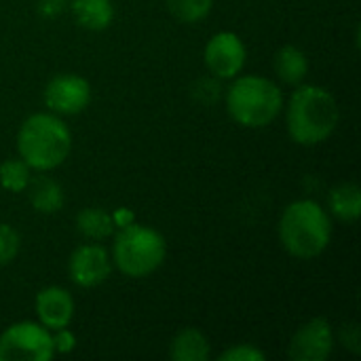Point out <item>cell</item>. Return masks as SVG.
I'll list each match as a JSON object with an SVG mask.
<instances>
[{"label": "cell", "instance_id": "277c9868", "mask_svg": "<svg viewBox=\"0 0 361 361\" xmlns=\"http://www.w3.org/2000/svg\"><path fill=\"white\" fill-rule=\"evenodd\" d=\"M226 108L239 125L260 129L277 118L283 108V95L281 89L269 78L241 76L226 93Z\"/></svg>", "mask_w": 361, "mask_h": 361}, {"label": "cell", "instance_id": "6da1fadb", "mask_svg": "<svg viewBox=\"0 0 361 361\" xmlns=\"http://www.w3.org/2000/svg\"><path fill=\"white\" fill-rule=\"evenodd\" d=\"M338 125L334 95L317 85L298 87L288 104V133L300 146L326 142Z\"/></svg>", "mask_w": 361, "mask_h": 361}, {"label": "cell", "instance_id": "7402d4cb", "mask_svg": "<svg viewBox=\"0 0 361 361\" xmlns=\"http://www.w3.org/2000/svg\"><path fill=\"white\" fill-rule=\"evenodd\" d=\"M341 341H343V345L351 351V353H361V338H360V328H357V324H347V326H343L341 328Z\"/></svg>", "mask_w": 361, "mask_h": 361}, {"label": "cell", "instance_id": "5bb4252c", "mask_svg": "<svg viewBox=\"0 0 361 361\" xmlns=\"http://www.w3.org/2000/svg\"><path fill=\"white\" fill-rule=\"evenodd\" d=\"M275 72L288 85H300L309 74V59L305 51L294 44H286L275 53Z\"/></svg>", "mask_w": 361, "mask_h": 361}, {"label": "cell", "instance_id": "2e32d148", "mask_svg": "<svg viewBox=\"0 0 361 361\" xmlns=\"http://www.w3.org/2000/svg\"><path fill=\"white\" fill-rule=\"evenodd\" d=\"M30 203L40 214H55L63 207V188L55 180L40 176L30 186Z\"/></svg>", "mask_w": 361, "mask_h": 361}, {"label": "cell", "instance_id": "5b68a950", "mask_svg": "<svg viewBox=\"0 0 361 361\" xmlns=\"http://www.w3.org/2000/svg\"><path fill=\"white\" fill-rule=\"evenodd\" d=\"M112 254L121 273L140 279L163 264L167 245L159 231L142 224H127L118 231Z\"/></svg>", "mask_w": 361, "mask_h": 361}, {"label": "cell", "instance_id": "603a6c76", "mask_svg": "<svg viewBox=\"0 0 361 361\" xmlns=\"http://www.w3.org/2000/svg\"><path fill=\"white\" fill-rule=\"evenodd\" d=\"M57 334L55 336H51L53 338V349L57 351V353H70V351H74V347H76V336L68 330V328H59V330H55Z\"/></svg>", "mask_w": 361, "mask_h": 361}, {"label": "cell", "instance_id": "ffe728a7", "mask_svg": "<svg viewBox=\"0 0 361 361\" xmlns=\"http://www.w3.org/2000/svg\"><path fill=\"white\" fill-rule=\"evenodd\" d=\"M19 252V235L13 226L0 222V267L8 264Z\"/></svg>", "mask_w": 361, "mask_h": 361}, {"label": "cell", "instance_id": "44dd1931", "mask_svg": "<svg viewBox=\"0 0 361 361\" xmlns=\"http://www.w3.org/2000/svg\"><path fill=\"white\" fill-rule=\"evenodd\" d=\"M267 353H262L254 345H235L233 349L224 351L220 355V361H264Z\"/></svg>", "mask_w": 361, "mask_h": 361}, {"label": "cell", "instance_id": "4fadbf2b", "mask_svg": "<svg viewBox=\"0 0 361 361\" xmlns=\"http://www.w3.org/2000/svg\"><path fill=\"white\" fill-rule=\"evenodd\" d=\"M72 13L78 25L85 30H106L114 19V4L112 0H72Z\"/></svg>", "mask_w": 361, "mask_h": 361}, {"label": "cell", "instance_id": "8992f818", "mask_svg": "<svg viewBox=\"0 0 361 361\" xmlns=\"http://www.w3.org/2000/svg\"><path fill=\"white\" fill-rule=\"evenodd\" d=\"M53 355V338L40 324L19 322L0 334V361H49Z\"/></svg>", "mask_w": 361, "mask_h": 361}, {"label": "cell", "instance_id": "8fae6325", "mask_svg": "<svg viewBox=\"0 0 361 361\" xmlns=\"http://www.w3.org/2000/svg\"><path fill=\"white\" fill-rule=\"evenodd\" d=\"M36 315L47 330L68 328L74 319V298L68 290L51 286L36 296Z\"/></svg>", "mask_w": 361, "mask_h": 361}, {"label": "cell", "instance_id": "ba28073f", "mask_svg": "<svg viewBox=\"0 0 361 361\" xmlns=\"http://www.w3.org/2000/svg\"><path fill=\"white\" fill-rule=\"evenodd\" d=\"M245 44L235 32H218L205 47V66L218 78H235L245 66Z\"/></svg>", "mask_w": 361, "mask_h": 361}, {"label": "cell", "instance_id": "9c48e42d", "mask_svg": "<svg viewBox=\"0 0 361 361\" xmlns=\"http://www.w3.org/2000/svg\"><path fill=\"white\" fill-rule=\"evenodd\" d=\"M334 349V332L330 322L317 317L298 328L290 343V357L294 361H324Z\"/></svg>", "mask_w": 361, "mask_h": 361}, {"label": "cell", "instance_id": "e0dca14e", "mask_svg": "<svg viewBox=\"0 0 361 361\" xmlns=\"http://www.w3.org/2000/svg\"><path fill=\"white\" fill-rule=\"evenodd\" d=\"M76 228L85 239L102 241L114 231V218L102 207H85L76 216Z\"/></svg>", "mask_w": 361, "mask_h": 361}, {"label": "cell", "instance_id": "30bf717a", "mask_svg": "<svg viewBox=\"0 0 361 361\" xmlns=\"http://www.w3.org/2000/svg\"><path fill=\"white\" fill-rule=\"evenodd\" d=\"M110 269L112 267H110L108 252L95 243L76 247L68 262L70 279L80 288H95L104 283L110 275Z\"/></svg>", "mask_w": 361, "mask_h": 361}, {"label": "cell", "instance_id": "9a60e30c", "mask_svg": "<svg viewBox=\"0 0 361 361\" xmlns=\"http://www.w3.org/2000/svg\"><path fill=\"white\" fill-rule=\"evenodd\" d=\"M330 209L343 222H355L361 214V190L357 184L345 182L330 190Z\"/></svg>", "mask_w": 361, "mask_h": 361}, {"label": "cell", "instance_id": "ac0fdd59", "mask_svg": "<svg viewBox=\"0 0 361 361\" xmlns=\"http://www.w3.org/2000/svg\"><path fill=\"white\" fill-rule=\"evenodd\" d=\"M30 165L23 159H6L0 165V186L11 192H21L30 186Z\"/></svg>", "mask_w": 361, "mask_h": 361}, {"label": "cell", "instance_id": "7a4b0ae2", "mask_svg": "<svg viewBox=\"0 0 361 361\" xmlns=\"http://www.w3.org/2000/svg\"><path fill=\"white\" fill-rule=\"evenodd\" d=\"M72 148V133L68 125L55 114H32L23 121L17 133L19 159H23L30 169L51 171L59 167Z\"/></svg>", "mask_w": 361, "mask_h": 361}, {"label": "cell", "instance_id": "7c38bea8", "mask_svg": "<svg viewBox=\"0 0 361 361\" xmlns=\"http://www.w3.org/2000/svg\"><path fill=\"white\" fill-rule=\"evenodd\" d=\"M169 357L173 361H205L209 357V341L197 328H184L169 345Z\"/></svg>", "mask_w": 361, "mask_h": 361}, {"label": "cell", "instance_id": "52a82bcc", "mask_svg": "<svg viewBox=\"0 0 361 361\" xmlns=\"http://www.w3.org/2000/svg\"><path fill=\"white\" fill-rule=\"evenodd\" d=\"M91 102V85L78 74H57L44 87V104L57 114H78Z\"/></svg>", "mask_w": 361, "mask_h": 361}, {"label": "cell", "instance_id": "3957f363", "mask_svg": "<svg viewBox=\"0 0 361 361\" xmlns=\"http://www.w3.org/2000/svg\"><path fill=\"white\" fill-rule=\"evenodd\" d=\"M279 237L283 247L294 258L311 260L328 247L332 237V222L319 203L309 199L294 201L281 216Z\"/></svg>", "mask_w": 361, "mask_h": 361}, {"label": "cell", "instance_id": "cb8c5ba5", "mask_svg": "<svg viewBox=\"0 0 361 361\" xmlns=\"http://www.w3.org/2000/svg\"><path fill=\"white\" fill-rule=\"evenodd\" d=\"M68 6V0H38V13L47 19L61 15Z\"/></svg>", "mask_w": 361, "mask_h": 361}, {"label": "cell", "instance_id": "d6986e66", "mask_svg": "<svg viewBox=\"0 0 361 361\" xmlns=\"http://www.w3.org/2000/svg\"><path fill=\"white\" fill-rule=\"evenodd\" d=\"M167 6L176 19L184 23H195L209 15L214 0H167Z\"/></svg>", "mask_w": 361, "mask_h": 361}]
</instances>
